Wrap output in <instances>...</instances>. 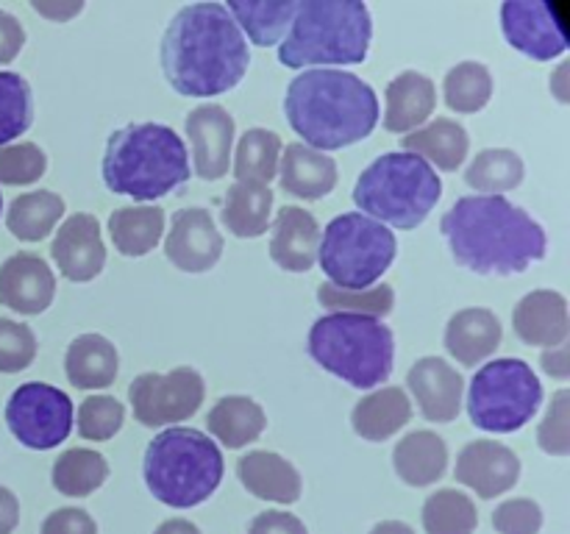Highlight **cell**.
Wrapping results in <instances>:
<instances>
[{
    "label": "cell",
    "mask_w": 570,
    "mask_h": 534,
    "mask_svg": "<svg viewBox=\"0 0 570 534\" xmlns=\"http://www.w3.org/2000/svg\"><path fill=\"white\" fill-rule=\"evenodd\" d=\"M161 72L178 95L215 98L245 78L250 50L223 3H189L176 11L159 44Z\"/></svg>",
    "instance_id": "obj_1"
},
{
    "label": "cell",
    "mask_w": 570,
    "mask_h": 534,
    "mask_svg": "<svg viewBox=\"0 0 570 534\" xmlns=\"http://www.w3.org/2000/svg\"><path fill=\"white\" fill-rule=\"evenodd\" d=\"M456 265L476 276H518L549 254L543 226L504 195H468L440 220Z\"/></svg>",
    "instance_id": "obj_2"
},
{
    "label": "cell",
    "mask_w": 570,
    "mask_h": 534,
    "mask_svg": "<svg viewBox=\"0 0 570 534\" xmlns=\"http://www.w3.org/2000/svg\"><path fill=\"white\" fill-rule=\"evenodd\" d=\"M284 115L304 145L326 154L371 137L379 98L356 72L315 67L289 81Z\"/></svg>",
    "instance_id": "obj_3"
},
{
    "label": "cell",
    "mask_w": 570,
    "mask_h": 534,
    "mask_svg": "<svg viewBox=\"0 0 570 534\" xmlns=\"http://www.w3.org/2000/svg\"><path fill=\"white\" fill-rule=\"evenodd\" d=\"M104 184L131 200H156L189 178L184 139L161 122H128L111 131L100 161Z\"/></svg>",
    "instance_id": "obj_4"
},
{
    "label": "cell",
    "mask_w": 570,
    "mask_h": 534,
    "mask_svg": "<svg viewBox=\"0 0 570 534\" xmlns=\"http://www.w3.org/2000/svg\"><path fill=\"white\" fill-rule=\"evenodd\" d=\"M373 39L371 9L360 0H298L278 44L284 67L362 65Z\"/></svg>",
    "instance_id": "obj_5"
},
{
    "label": "cell",
    "mask_w": 570,
    "mask_h": 534,
    "mask_svg": "<svg viewBox=\"0 0 570 534\" xmlns=\"http://www.w3.org/2000/svg\"><path fill=\"white\" fill-rule=\"evenodd\" d=\"M223 471L226 462L220 448L198 428L173 426L156 434L145 448V484L156 501L173 510H189L209 501L220 487Z\"/></svg>",
    "instance_id": "obj_6"
},
{
    "label": "cell",
    "mask_w": 570,
    "mask_h": 534,
    "mask_svg": "<svg viewBox=\"0 0 570 534\" xmlns=\"http://www.w3.org/2000/svg\"><path fill=\"white\" fill-rule=\"evenodd\" d=\"M309 356L356 389L384 384L395 365V334L367 315L332 312L309 332Z\"/></svg>",
    "instance_id": "obj_7"
},
{
    "label": "cell",
    "mask_w": 570,
    "mask_h": 534,
    "mask_svg": "<svg viewBox=\"0 0 570 534\" xmlns=\"http://www.w3.org/2000/svg\"><path fill=\"white\" fill-rule=\"evenodd\" d=\"M443 195V181L426 159L415 154H382L362 170L354 204L376 222L412 231L429 217Z\"/></svg>",
    "instance_id": "obj_8"
},
{
    "label": "cell",
    "mask_w": 570,
    "mask_h": 534,
    "mask_svg": "<svg viewBox=\"0 0 570 534\" xmlns=\"http://www.w3.org/2000/svg\"><path fill=\"white\" fill-rule=\"evenodd\" d=\"M395 254L399 243L387 226L362 211H345L321 231L317 261L334 287L367 289L387 273Z\"/></svg>",
    "instance_id": "obj_9"
},
{
    "label": "cell",
    "mask_w": 570,
    "mask_h": 534,
    "mask_svg": "<svg viewBox=\"0 0 570 534\" xmlns=\"http://www.w3.org/2000/svg\"><path fill=\"white\" fill-rule=\"evenodd\" d=\"M540 404L543 384L523 359L488 362L468 387V415L482 432H518L538 415Z\"/></svg>",
    "instance_id": "obj_10"
},
{
    "label": "cell",
    "mask_w": 570,
    "mask_h": 534,
    "mask_svg": "<svg viewBox=\"0 0 570 534\" xmlns=\"http://www.w3.org/2000/svg\"><path fill=\"white\" fill-rule=\"evenodd\" d=\"M72 400L59 387L45 382L20 384L6 400V426L20 445L50 451L72 432Z\"/></svg>",
    "instance_id": "obj_11"
},
{
    "label": "cell",
    "mask_w": 570,
    "mask_h": 534,
    "mask_svg": "<svg viewBox=\"0 0 570 534\" xmlns=\"http://www.w3.org/2000/svg\"><path fill=\"white\" fill-rule=\"evenodd\" d=\"M206 384L195 367H173L170 373H142L128 387V400L137 423L148 428L184 423L200 409Z\"/></svg>",
    "instance_id": "obj_12"
},
{
    "label": "cell",
    "mask_w": 570,
    "mask_h": 534,
    "mask_svg": "<svg viewBox=\"0 0 570 534\" xmlns=\"http://www.w3.org/2000/svg\"><path fill=\"white\" fill-rule=\"evenodd\" d=\"M501 31L518 53L534 61H551L568 50L560 6L543 0H510L501 6Z\"/></svg>",
    "instance_id": "obj_13"
},
{
    "label": "cell",
    "mask_w": 570,
    "mask_h": 534,
    "mask_svg": "<svg viewBox=\"0 0 570 534\" xmlns=\"http://www.w3.org/2000/svg\"><path fill=\"white\" fill-rule=\"evenodd\" d=\"M223 248L226 239L209 209L187 206L173 215L165 239V256L173 267L181 273H209L220 261Z\"/></svg>",
    "instance_id": "obj_14"
},
{
    "label": "cell",
    "mask_w": 570,
    "mask_h": 534,
    "mask_svg": "<svg viewBox=\"0 0 570 534\" xmlns=\"http://www.w3.org/2000/svg\"><path fill=\"white\" fill-rule=\"evenodd\" d=\"M184 134L193 145V165L198 178L217 181L232 167L234 117L220 103H200L184 117Z\"/></svg>",
    "instance_id": "obj_15"
},
{
    "label": "cell",
    "mask_w": 570,
    "mask_h": 534,
    "mask_svg": "<svg viewBox=\"0 0 570 534\" xmlns=\"http://www.w3.org/2000/svg\"><path fill=\"white\" fill-rule=\"evenodd\" d=\"M50 256L67 281L87 284L98 278L106 267V245L98 217L89 211H76L67 217L56 231Z\"/></svg>",
    "instance_id": "obj_16"
},
{
    "label": "cell",
    "mask_w": 570,
    "mask_h": 534,
    "mask_svg": "<svg viewBox=\"0 0 570 534\" xmlns=\"http://www.w3.org/2000/svg\"><path fill=\"white\" fill-rule=\"evenodd\" d=\"M454 476L479 498L490 501L515 487L521 478V459L510 445L495 439H471L456 456Z\"/></svg>",
    "instance_id": "obj_17"
},
{
    "label": "cell",
    "mask_w": 570,
    "mask_h": 534,
    "mask_svg": "<svg viewBox=\"0 0 570 534\" xmlns=\"http://www.w3.org/2000/svg\"><path fill=\"white\" fill-rule=\"evenodd\" d=\"M406 387L417 409L432 423H451L460 417L465 398V378L443 356H423L406 373Z\"/></svg>",
    "instance_id": "obj_18"
},
{
    "label": "cell",
    "mask_w": 570,
    "mask_h": 534,
    "mask_svg": "<svg viewBox=\"0 0 570 534\" xmlns=\"http://www.w3.org/2000/svg\"><path fill=\"white\" fill-rule=\"evenodd\" d=\"M56 298V276L48 261L31 250L0 265V304L17 315H42Z\"/></svg>",
    "instance_id": "obj_19"
},
{
    "label": "cell",
    "mask_w": 570,
    "mask_h": 534,
    "mask_svg": "<svg viewBox=\"0 0 570 534\" xmlns=\"http://www.w3.org/2000/svg\"><path fill=\"white\" fill-rule=\"evenodd\" d=\"M512 328L518 339L532 348L549 350L568 343L570 317L566 295L557 289H534L523 295L512 312Z\"/></svg>",
    "instance_id": "obj_20"
},
{
    "label": "cell",
    "mask_w": 570,
    "mask_h": 534,
    "mask_svg": "<svg viewBox=\"0 0 570 534\" xmlns=\"http://www.w3.org/2000/svg\"><path fill=\"white\" fill-rule=\"evenodd\" d=\"M271 237V259L287 273H306L315 267L321 248V222L301 206H282Z\"/></svg>",
    "instance_id": "obj_21"
},
{
    "label": "cell",
    "mask_w": 570,
    "mask_h": 534,
    "mask_svg": "<svg viewBox=\"0 0 570 534\" xmlns=\"http://www.w3.org/2000/svg\"><path fill=\"white\" fill-rule=\"evenodd\" d=\"M337 161L304 142H289L278 159V181L293 198H326L337 187Z\"/></svg>",
    "instance_id": "obj_22"
},
{
    "label": "cell",
    "mask_w": 570,
    "mask_h": 534,
    "mask_svg": "<svg viewBox=\"0 0 570 534\" xmlns=\"http://www.w3.org/2000/svg\"><path fill=\"white\" fill-rule=\"evenodd\" d=\"M237 476L250 495L271 504L289 506L301 498V473L276 451H250L239 459Z\"/></svg>",
    "instance_id": "obj_23"
},
{
    "label": "cell",
    "mask_w": 570,
    "mask_h": 534,
    "mask_svg": "<svg viewBox=\"0 0 570 534\" xmlns=\"http://www.w3.org/2000/svg\"><path fill=\"white\" fill-rule=\"evenodd\" d=\"M384 128L390 134H412L432 117L438 106V89L429 76L417 70H404L387 83L384 92Z\"/></svg>",
    "instance_id": "obj_24"
},
{
    "label": "cell",
    "mask_w": 570,
    "mask_h": 534,
    "mask_svg": "<svg viewBox=\"0 0 570 534\" xmlns=\"http://www.w3.org/2000/svg\"><path fill=\"white\" fill-rule=\"evenodd\" d=\"M501 334L504 328H501L495 312L484 309V306H471V309L456 312L445 326V350L460 365L476 367L499 350Z\"/></svg>",
    "instance_id": "obj_25"
},
{
    "label": "cell",
    "mask_w": 570,
    "mask_h": 534,
    "mask_svg": "<svg viewBox=\"0 0 570 534\" xmlns=\"http://www.w3.org/2000/svg\"><path fill=\"white\" fill-rule=\"evenodd\" d=\"M120 370V356L111 339L104 334L87 332L67 345L65 373L76 389H106L115 384Z\"/></svg>",
    "instance_id": "obj_26"
},
{
    "label": "cell",
    "mask_w": 570,
    "mask_h": 534,
    "mask_svg": "<svg viewBox=\"0 0 570 534\" xmlns=\"http://www.w3.org/2000/svg\"><path fill=\"white\" fill-rule=\"evenodd\" d=\"M412 417V400L406 389L401 387H382L367 393L365 398L356 400L354 412H351V426L367 443H384L393 434L410 423Z\"/></svg>",
    "instance_id": "obj_27"
},
{
    "label": "cell",
    "mask_w": 570,
    "mask_h": 534,
    "mask_svg": "<svg viewBox=\"0 0 570 534\" xmlns=\"http://www.w3.org/2000/svg\"><path fill=\"white\" fill-rule=\"evenodd\" d=\"M393 467L399 478L410 487H432L445 476L449 467V445L429 428L410 432L393 451Z\"/></svg>",
    "instance_id": "obj_28"
},
{
    "label": "cell",
    "mask_w": 570,
    "mask_h": 534,
    "mask_svg": "<svg viewBox=\"0 0 570 534\" xmlns=\"http://www.w3.org/2000/svg\"><path fill=\"white\" fill-rule=\"evenodd\" d=\"M406 154H415L426 159L429 165L438 167L443 172L460 170L462 161L468 159L471 150V137H468L465 126H460L451 117H438L429 126H421L417 131L404 134L401 139Z\"/></svg>",
    "instance_id": "obj_29"
},
{
    "label": "cell",
    "mask_w": 570,
    "mask_h": 534,
    "mask_svg": "<svg viewBox=\"0 0 570 534\" xmlns=\"http://www.w3.org/2000/svg\"><path fill=\"white\" fill-rule=\"evenodd\" d=\"M206 428L226 448H245L256 443L267 428V415L259 400L248 395H223L206 415Z\"/></svg>",
    "instance_id": "obj_30"
},
{
    "label": "cell",
    "mask_w": 570,
    "mask_h": 534,
    "mask_svg": "<svg viewBox=\"0 0 570 534\" xmlns=\"http://www.w3.org/2000/svg\"><path fill=\"white\" fill-rule=\"evenodd\" d=\"M161 234H165V209L161 206H120L109 217V237L120 256L137 259V256L150 254L161 243Z\"/></svg>",
    "instance_id": "obj_31"
},
{
    "label": "cell",
    "mask_w": 570,
    "mask_h": 534,
    "mask_svg": "<svg viewBox=\"0 0 570 534\" xmlns=\"http://www.w3.org/2000/svg\"><path fill=\"white\" fill-rule=\"evenodd\" d=\"M273 192L265 184L237 181L223 198L220 222L239 239H254L271 228Z\"/></svg>",
    "instance_id": "obj_32"
},
{
    "label": "cell",
    "mask_w": 570,
    "mask_h": 534,
    "mask_svg": "<svg viewBox=\"0 0 570 534\" xmlns=\"http://www.w3.org/2000/svg\"><path fill=\"white\" fill-rule=\"evenodd\" d=\"M65 198L50 189H33L11 200L6 211V228L20 243H42L65 217Z\"/></svg>",
    "instance_id": "obj_33"
},
{
    "label": "cell",
    "mask_w": 570,
    "mask_h": 534,
    "mask_svg": "<svg viewBox=\"0 0 570 534\" xmlns=\"http://www.w3.org/2000/svg\"><path fill=\"white\" fill-rule=\"evenodd\" d=\"M295 3L298 0H276V3H265V0H232L226 6L228 14L250 37V42L259 48H271L278 44L289 31V22L295 17Z\"/></svg>",
    "instance_id": "obj_34"
},
{
    "label": "cell",
    "mask_w": 570,
    "mask_h": 534,
    "mask_svg": "<svg viewBox=\"0 0 570 534\" xmlns=\"http://www.w3.org/2000/svg\"><path fill=\"white\" fill-rule=\"evenodd\" d=\"M106 478H109V462L92 448L61 451L59 459L53 462V471H50V482L67 498L92 495Z\"/></svg>",
    "instance_id": "obj_35"
},
{
    "label": "cell",
    "mask_w": 570,
    "mask_h": 534,
    "mask_svg": "<svg viewBox=\"0 0 570 534\" xmlns=\"http://www.w3.org/2000/svg\"><path fill=\"white\" fill-rule=\"evenodd\" d=\"M527 165L510 148H484L473 156L465 170V184L479 195H504L521 187Z\"/></svg>",
    "instance_id": "obj_36"
},
{
    "label": "cell",
    "mask_w": 570,
    "mask_h": 534,
    "mask_svg": "<svg viewBox=\"0 0 570 534\" xmlns=\"http://www.w3.org/2000/svg\"><path fill=\"white\" fill-rule=\"evenodd\" d=\"M282 137L271 128H248L237 142L234 176L248 184H271L278 176Z\"/></svg>",
    "instance_id": "obj_37"
},
{
    "label": "cell",
    "mask_w": 570,
    "mask_h": 534,
    "mask_svg": "<svg viewBox=\"0 0 570 534\" xmlns=\"http://www.w3.org/2000/svg\"><path fill=\"white\" fill-rule=\"evenodd\" d=\"M443 98L451 111L476 115L493 98V76L482 61H460L443 78Z\"/></svg>",
    "instance_id": "obj_38"
},
{
    "label": "cell",
    "mask_w": 570,
    "mask_h": 534,
    "mask_svg": "<svg viewBox=\"0 0 570 534\" xmlns=\"http://www.w3.org/2000/svg\"><path fill=\"white\" fill-rule=\"evenodd\" d=\"M476 526V504L462 490H438L423 504V528H426V534H473Z\"/></svg>",
    "instance_id": "obj_39"
},
{
    "label": "cell",
    "mask_w": 570,
    "mask_h": 534,
    "mask_svg": "<svg viewBox=\"0 0 570 534\" xmlns=\"http://www.w3.org/2000/svg\"><path fill=\"white\" fill-rule=\"evenodd\" d=\"M317 304L328 312H348V315H367L384 317L395 306L393 284H373L367 289H343L334 284L323 281L317 287Z\"/></svg>",
    "instance_id": "obj_40"
},
{
    "label": "cell",
    "mask_w": 570,
    "mask_h": 534,
    "mask_svg": "<svg viewBox=\"0 0 570 534\" xmlns=\"http://www.w3.org/2000/svg\"><path fill=\"white\" fill-rule=\"evenodd\" d=\"M33 122L31 83L20 72H0V148L14 142Z\"/></svg>",
    "instance_id": "obj_41"
},
{
    "label": "cell",
    "mask_w": 570,
    "mask_h": 534,
    "mask_svg": "<svg viewBox=\"0 0 570 534\" xmlns=\"http://www.w3.org/2000/svg\"><path fill=\"white\" fill-rule=\"evenodd\" d=\"M126 421V406L115 395H89L81 400L76 417V428L89 443H106L115 437Z\"/></svg>",
    "instance_id": "obj_42"
},
{
    "label": "cell",
    "mask_w": 570,
    "mask_h": 534,
    "mask_svg": "<svg viewBox=\"0 0 570 534\" xmlns=\"http://www.w3.org/2000/svg\"><path fill=\"white\" fill-rule=\"evenodd\" d=\"M48 170V156L37 142H11L0 148V184L26 187Z\"/></svg>",
    "instance_id": "obj_43"
},
{
    "label": "cell",
    "mask_w": 570,
    "mask_h": 534,
    "mask_svg": "<svg viewBox=\"0 0 570 534\" xmlns=\"http://www.w3.org/2000/svg\"><path fill=\"white\" fill-rule=\"evenodd\" d=\"M37 359V334L31 326L0 317V373H22Z\"/></svg>",
    "instance_id": "obj_44"
},
{
    "label": "cell",
    "mask_w": 570,
    "mask_h": 534,
    "mask_svg": "<svg viewBox=\"0 0 570 534\" xmlns=\"http://www.w3.org/2000/svg\"><path fill=\"white\" fill-rule=\"evenodd\" d=\"M538 443L546 454L568 456L570 454V393L560 389L551 398L549 412L538 428Z\"/></svg>",
    "instance_id": "obj_45"
},
{
    "label": "cell",
    "mask_w": 570,
    "mask_h": 534,
    "mask_svg": "<svg viewBox=\"0 0 570 534\" xmlns=\"http://www.w3.org/2000/svg\"><path fill=\"white\" fill-rule=\"evenodd\" d=\"M493 526L499 534H540L543 510L532 498H510L493 510Z\"/></svg>",
    "instance_id": "obj_46"
},
{
    "label": "cell",
    "mask_w": 570,
    "mask_h": 534,
    "mask_svg": "<svg viewBox=\"0 0 570 534\" xmlns=\"http://www.w3.org/2000/svg\"><path fill=\"white\" fill-rule=\"evenodd\" d=\"M42 534H98V523L92 521L87 510L65 506V510H56L45 517Z\"/></svg>",
    "instance_id": "obj_47"
},
{
    "label": "cell",
    "mask_w": 570,
    "mask_h": 534,
    "mask_svg": "<svg viewBox=\"0 0 570 534\" xmlns=\"http://www.w3.org/2000/svg\"><path fill=\"white\" fill-rule=\"evenodd\" d=\"M248 534H309V532H306L304 521L295 517L293 512L267 510V512H259V515L248 523Z\"/></svg>",
    "instance_id": "obj_48"
},
{
    "label": "cell",
    "mask_w": 570,
    "mask_h": 534,
    "mask_svg": "<svg viewBox=\"0 0 570 534\" xmlns=\"http://www.w3.org/2000/svg\"><path fill=\"white\" fill-rule=\"evenodd\" d=\"M26 44V28L14 14L0 9V65H11Z\"/></svg>",
    "instance_id": "obj_49"
},
{
    "label": "cell",
    "mask_w": 570,
    "mask_h": 534,
    "mask_svg": "<svg viewBox=\"0 0 570 534\" xmlns=\"http://www.w3.org/2000/svg\"><path fill=\"white\" fill-rule=\"evenodd\" d=\"M540 367H543L551 378H560V382H566V378L570 376V345L562 343V345H557V348L543 350V356H540Z\"/></svg>",
    "instance_id": "obj_50"
},
{
    "label": "cell",
    "mask_w": 570,
    "mask_h": 534,
    "mask_svg": "<svg viewBox=\"0 0 570 534\" xmlns=\"http://www.w3.org/2000/svg\"><path fill=\"white\" fill-rule=\"evenodd\" d=\"M31 9L48 17L50 22H70L72 17L83 11V0H72V3H39V0H33Z\"/></svg>",
    "instance_id": "obj_51"
},
{
    "label": "cell",
    "mask_w": 570,
    "mask_h": 534,
    "mask_svg": "<svg viewBox=\"0 0 570 534\" xmlns=\"http://www.w3.org/2000/svg\"><path fill=\"white\" fill-rule=\"evenodd\" d=\"M20 523V501L9 487H0V534H11Z\"/></svg>",
    "instance_id": "obj_52"
},
{
    "label": "cell",
    "mask_w": 570,
    "mask_h": 534,
    "mask_svg": "<svg viewBox=\"0 0 570 534\" xmlns=\"http://www.w3.org/2000/svg\"><path fill=\"white\" fill-rule=\"evenodd\" d=\"M154 534H200V528L187 517H170V521L159 523Z\"/></svg>",
    "instance_id": "obj_53"
},
{
    "label": "cell",
    "mask_w": 570,
    "mask_h": 534,
    "mask_svg": "<svg viewBox=\"0 0 570 534\" xmlns=\"http://www.w3.org/2000/svg\"><path fill=\"white\" fill-rule=\"evenodd\" d=\"M371 534H415V528L406 526L404 521H382L371 528Z\"/></svg>",
    "instance_id": "obj_54"
},
{
    "label": "cell",
    "mask_w": 570,
    "mask_h": 534,
    "mask_svg": "<svg viewBox=\"0 0 570 534\" xmlns=\"http://www.w3.org/2000/svg\"><path fill=\"white\" fill-rule=\"evenodd\" d=\"M568 61H562L560 65V70L554 72V78H551V81H554V95L557 98L562 100V103H568V87H566V78H568Z\"/></svg>",
    "instance_id": "obj_55"
},
{
    "label": "cell",
    "mask_w": 570,
    "mask_h": 534,
    "mask_svg": "<svg viewBox=\"0 0 570 534\" xmlns=\"http://www.w3.org/2000/svg\"><path fill=\"white\" fill-rule=\"evenodd\" d=\"M0 211H3V195H0Z\"/></svg>",
    "instance_id": "obj_56"
}]
</instances>
